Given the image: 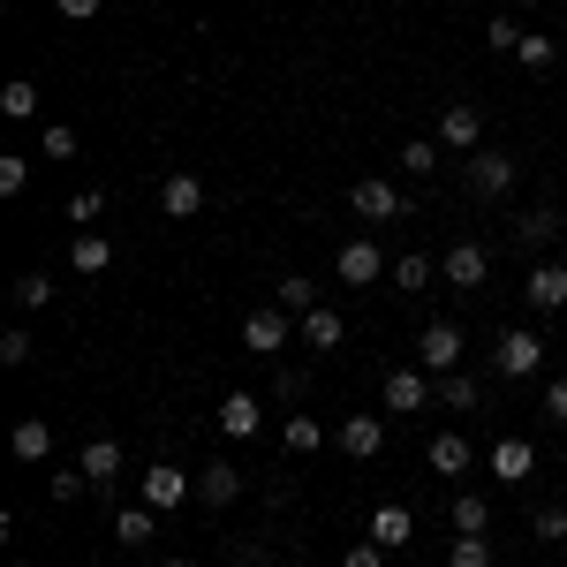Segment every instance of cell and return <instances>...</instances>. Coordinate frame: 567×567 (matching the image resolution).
<instances>
[{
  "instance_id": "1",
  "label": "cell",
  "mask_w": 567,
  "mask_h": 567,
  "mask_svg": "<svg viewBox=\"0 0 567 567\" xmlns=\"http://www.w3.org/2000/svg\"><path fill=\"white\" fill-rule=\"evenodd\" d=\"M424 401H439V379L424 371V363H401V371H386V386H379V409H393V416H416Z\"/></svg>"
},
{
  "instance_id": "2",
  "label": "cell",
  "mask_w": 567,
  "mask_h": 567,
  "mask_svg": "<svg viewBox=\"0 0 567 567\" xmlns=\"http://www.w3.org/2000/svg\"><path fill=\"white\" fill-rule=\"evenodd\" d=\"M462 355H470V341H462V326H446V318L416 333V363H424L432 379H446V371H462Z\"/></svg>"
},
{
  "instance_id": "3",
  "label": "cell",
  "mask_w": 567,
  "mask_h": 567,
  "mask_svg": "<svg viewBox=\"0 0 567 567\" xmlns=\"http://www.w3.org/2000/svg\"><path fill=\"white\" fill-rule=\"evenodd\" d=\"M492 371H499V379H537V371H545V341H537L529 326L499 333V349H492Z\"/></svg>"
},
{
  "instance_id": "4",
  "label": "cell",
  "mask_w": 567,
  "mask_h": 567,
  "mask_svg": "<svg viewBox=\"0 0 567 567\" xmlns=\"http://www.w3.org/2000/svg\"><path fill=\"white\" fill-rule=\"evenodd\" d=\"M288 341H296V318H288L280 303H265V310L243 318V349H250V355H280Z\"/></svg>"
},
{
  "instance_id": "5",
  "label": "cell",
  "mask_w": 567,
  "mask_h": 567,
  "mask_svg": "<svg viewBox=\"0 0 567 567\" xmlns=\"http://www.w3.org/2000/svg\"><path fill=\"white\" fill-rule=\"evenodd\" d=\"M152 515H175L182 499H197V477L189 470H175V462H159V470H144V492H136Z\"/></svg>"
},
{
  "instance_id": "6",
  "label": "cell",
  "mask_w": 567,
  "mask_h": 567,
  "mask_svg": "<svg viewBox=\"0 0 567 567\" xmlns=\"http://www.w3.org/2000/svg\"><path fill=\"white\" fill-rule=\"evenodd\" d=\"M507 189H515V159H507V152H492V144L470 152V197L492 205V197H507Z\"/></svg>"
},
{
  "instance_id": "7",
  "label": "cell",
  "mask_w": 567,
  "mask_h": 567,
  "mask_svg": "<svg viewBox=\"0 0 567 567\" xmlns=\"http://www.w3.org/2000/svg\"><path fill=\"white\" fill-rule=\"evenodd\" d=\"M333 272H341V288H371V280L386 272V258H379V243H363V235H355V243L333 250Z\"/></svg>"
},
{
  "instance_id": "8",
  "label": "cell",
  "mask_w": 567,
  "mask_h": 567,
  "mask_svg": "<svg viewBox=\"0 0 567 567\" xmlns=\"http://www.w3.org/2000/svg\"><path fill=\"white\" fill-rule=\"evenodd\" d=\"M484 272H492V250H484V243H454V250L439 258V280H446V288H484Z\"/></svg>"
},
{
  "instance_id": "9",
  "label": "cell",
  "mask_w": 567,
  "mask_h": 567,
  "mask_svg": "<svg viewBox=\"0 0 567 567\" xmlns=\"http://www.w3.org/2000/svg\"><path fill=\"white\" fill-rule=\"evenodd\" d=\"M341 454H349V462H379V446H386V416H371V409H355L349 424H341Z\"/></svg>"
},
{
  "instance_id": "10",
  "label": "cell",
  "mask_w": 567,
  "mask_h": 567,
  "mask_svg": "<svg viewBox=\"0 0 567 567\" xmlns=\"http://www.w3.org/2000/svg\"><path fill=\"white\" fill-rule=\"evenodd\" d=\"M349 213H355V219H393V213H401V189H393L386 175H363V182L349 189Z\"/></svg>"
},
{
  "instance_id": "11",
  "label": "cell",
  "mask_w": 567,
  "mask_h": 567,
  "mask_svg": "<svg viewBox=\"0 0 567 567\" xmlns=\"http://www.w3.org/2000/svg\"><path fill=\"white\" fill-rule=\"evenodd\" d=\"M492 477L499 484H529L537 477V446H529V439H492Z\"/></svg>"
},
{
  "instance_id": "12",
  "label": "cell",
  "mask_w": 567,
  "mask_h": 567,
  "mask_svg": "<svg viewBox=\"0 0 567 567\" xmlns=\"http://www.w3.org/2000/svg\"><path fill=\"white\" fill-rule=\"evenodd\" d=\"M439 144H454V152H484V114H477V106H439Z\"/></svg>"
},
{
  "instance_id": "13",
  "label": "cell",
  "mask_w": 567,
  "mask_h": 567,
  "mask_svg": "<svg viewBox=\"0 0 567 567\" xmlns=\"http://www.w3.org/2000/svg\"><path fill=\"white\" fill-rule=\"evenodd\" d=\"M523 296H529V310H567V265H529Z\"/></svg>"
},
{
  "instance_id": "14",
  "label": "cell",
  "mask_w": 567,
  "mask_h": 567,
  "mask_svg": "<svg viewBox=\"0 0 567 567\" xmlns=\"http://www.w3.org/2000/svg\"><path fill=\"white\" fill-rule=\"evenodd\" d=\"M159 213H167V219H197V213H205V182H197V175H167V182H159Z\"/></svg>"
},
{
  "instance_id": "15",
  "label": "cell",
  "mask_w": 567,
  "mask_h": 567,
  "mask_svg": "<svg viewBox=\"0 0 567 567\" xmlns=\"http://www.w3.org/2000/svg\"><path fill=\"white\" fill-rule=\"evenodd\" d=\"M197 499H205V507L243 499V470H235V462H205V470H197Z\"/></svg>"
},
{
  "instance_id": "16",
  "label": "cell",
  "mask_w": 567,
  "mask_h": 567,
  "mask_svg": "<svg viewBox=\"0 0 567 567\" xmlns=\"http://www.w3.org/2000/svg\"><path fill=\"white\" fill-rule=\"evenodd\" d=\"M341 333H349V326H341V310H303V318H296V341H303V349H341Z\"/></svg>"
},
{
  "instance_id": "17",
  "label": "cell",
  "mask_w": 567,
  "mask_h": 567,
  "mask_svg": "<svg viewBox=\"0 0 567 567\" xmlns=\"http://www.w3.org/2000/svg\"><path fill=\"white\" fill-rule=\"evenodd\" d=\"M258 424H265L258 393H227V401H219V432H227V439H250Z\"/></svg>"
},
{
  "instance_id": "18",
  "label": "cell",
  "mask_w": 567,
  "mask_h": 567,
  "mask_svg": "<svg viewBox=\"0 0 567 567\" xmlns=\"http://www.w3.org/2000/svg\"><path fill=\"white\" fill-rule=\"evenodd\" d=\"M76 470H84V477L99 484V492H106V484L122 477V446H114V439H91L84 454H76Z\"/></svg>"
},
{
  "instance_id": "19",
  "label": "cell",
  "mask_w": 567,
  "mask_h": 567,
  "mask_svg": "<svg viewBox=\"0 0 567 567\" xmlns=\"http://www.w3.org/2000/svg\"><path fill=\"white\" fill-rule=\"evenodd\" d=\"M424 462H432V477H470V439H462V432H439Z\"/></svg>"
},
{
  "instance_id": "20",
  "label": "cell",
  "mask_w": 567,
  "mask_h": 567,
  "mask_svg": "<svg viewBox=\"0 0 567 567\" xmlns=\"http://www.w3.org/2000/svg\"><path fill=\"white\" fill-rule=\"evenodd\" d=\"M69 265H76V272H84V280H99V272H106V265H114V243H106V235H76V243H69Z\"/></svg>"
},
{
  "instance_id": "21",
  "label": "cell",
  "mask_w": 567,
  "mask_h": 567,
  "mask_svg": "<svg viewBox=\"0 0 567 567\" xmlns=\"http://www.w3.org/2000/svg\"><path fill=\"white\" fill-rule=\"evenodd\" d=\"M8 446H16V462H45V454H53V424H39V416H23V424L8 432Z\"/></svg>"
},
{
  "instance_id": "22",
  "label": "cell",
  "mask_w": 567,
  "mask_h": 567,
  "mask_svg": "<svg viewBox=\"0 0 567 567\" xmlns=\"http://www.w3.org/2000/svg\"><path fill=\"white\" fill-rule=\"evenodd\" d=\"M553 235H560V213H553V205H537V213L515 219V243H523V250H545Z\"/></svg>"
},
{
  "instance_id": "23",
  "label": "cell",
  "mask_w": 567,
  "mask_h": 567,
  "mask_svg": "<svg viewBox=\"0 0 567 567\" xmlns=\"http://www.w3.org/2000/svg\"><path fill=\"white\" fill-rule=\"evenodd\" d=\"M446 567H492V537H484V529H454Z\"/></svg>"
},
{
  "instance_id": "24",
  "label": "cell",
  "mask_w": 567,
  "mask_h": 567,
  "mask_svg": "<svg viewBox=\"0 0 567 567\" xmlns=\"http://www.w3.org/2000/svg\"><path fill=\"white\" fill-rule=\"evenodd\" d=\"M152 529H159V515H152V507H144V499H136V507H122V515H114V537H122V545H152Z\"/></svg>"
},
{
  "instance_id": "25",
  "label": "cell",
  "mask_w": 567,
  "mask_h": 567,
  "mask_svg": "<svg viewBox=\"0 0 567 567\" xmlns=\"http://www.w3.org/2000/svg\"><path fill=\"white\" fill-rule=\"evenodd\" d=\"M371 537H379L386 553H401V545L416 537V523H409V507H379V515H371Z\"/></svg>"
},
{
  "instance_id": "26",
  "label": "cell",
  "mask_w": 567,
  "mask_h": 567,
  "mask_svg": "<svg viewBox=\"0 0 567 567\" xmlns=\"http://www.w3.org/2000/svg\"><path fill=\"white\" fill-rule=\"evenodd\" d=\"M515 61H523L529 76H545V69L560 61V39H545V31H523V45H515Z\"/></svg>"
},
{
  "instance_id": "27",
  "label": "cell",
  "mask_w": 567,
  "mask_h": 567,
  "mask_svg": "<svg viewBox=\"0 0 567 567\" xmlns=\"http://www.w3.org/2000/svg\"><path fill=\"white\" fill-rule=\"evenodd\" d=\"M326 446V424L310 409H288V454H318Z\"/></svg>"
},
{
  "instance_id": "28",
  "label": "cell",
  "mask_w": 567,
  "mask_h": 567,
  "mask_svg": "<svg viewBox=\"0 0 567 567\" xmlns=\"http://www.w3.org/2000/svg\"><path fill=\"white\" fill-rule=\"evenodd\" d=\"M0 114H8V122H39V84H31V76H16V84L0 91Z\"/></svg>"
},
{
  "instance_id": "29",
  "label": "cell",
  "mask_w": 567,
  "mask_h": 567,
  "mask_svg": "<svg viewBox=\"0 0 567 567\" xmlns=\"http://www.w3.org/2000/svg\"><path fill=\"white\" fill-rule=\"evenodd\" d=\"M432 272H439L432 258H416V250H409V258H393V288H409V296H416V288H432Z\"/></svg>"
},
{
  "instance_id": "30",
  "label": "cell",
  "mask_w": 567,
  "mask_h": 567,
  "mask_svg": "<svg viewBox=\"0 0 567 567\" xmlns=\"http://www.w3.org/2000/svg\"><path fill=\"white\" fill-rule=\"evenodd\" d=\"M280 310H288V318H303V310H318V288H310L303 272H288V280H280Z\"/></svg>"
},
{
  "instance_id": "31",
  "label": "cell",
  "mask_w": 567,
  "mask_h": 567,
  "mask_svg": "<svg viewBox=\"0 0 567 567\" xmlns=\"http://www.w3.org/2000/svg\"><path fill=\"white\" fill-rule=\"evenodd\" d=\"M454 529H492V499L484 492H462L454 499Z\"/></svg>"
},
{
  "instance_id": "32",
  "label": "cell",
  "mask_w": 567,
  "mask_h": 567,
  "mask_svg": "<svg viewBox=\"0 0 567 567\" xmlns=\"http://www.w3.org/2000/svg\"><path fill=\"white\" fill-rule=\"evenodd\" d=\"M439 401H446V409H477V379H470V371H446V379H439Z\"/></svg>"
},
{
  "instance_id": "33",
  "label": "cell",
  "mask_w": 567,
  "mask_h": 567,
  "mask_svg": "<svg viewBox=\"0 0 567 567\" xmlns=\"http://www.w3.org/2000/svg\"><path fill=\"white\" fill-rule=\"evenodd\" d=\"M53 303V280H45V272H23V280H16V310H45Z\"/></svg>"
},
{
  "instance_id": "34",
  "label": "cell",
  "mask_w": 567,
  "mask_h": 567,
  "mask_svg": "<svg viewBox=\"0 0 567 567\" xmlns=\"http://www.w3.org/2000/svg\"><path fill=\"white\" fill-rule=\"evenodd\" d=\"M401 167H409V175H432V167H439V144H432V136H409V144H401Z\"/></svg>"
},
{
  "instance_id": "35",
  "label": "cell",
  "mask_w": 567,
  "mask_h": 567,
  "mask_svg": "<svg viewBox=\"0 0 567 567\" xmlns=\"http://www.w3.org/2000/svg\"><path fill=\"white\" fill-rule=\"evenodd\" d=\"M23 182H31V159L23 152H0V197H23Z\"/></svg>"
},
{
  "instance_id": "36",
  "label": "cell",
  "mask_w": 567,
  "mask_h": 567,
  "mask_svg": "<svg viewBox=\"0 0 567 567\" xmlns=\"http://www.w3.org/2000/svg\"><path fill=\"white\" fill-rule=\"evenodd\" d=\"M484 45H492V53H515V45H523V23H515V16H492V23H484Z\"/></svg>"
},
{
  "instance_id": "37",
  "label": "cell",
  "mask_w": 567,
  "mask_h": 567,
  "mask_svg": "<svg viewBox=\"0 0 567 567\" xmlns=\"http://www.w3.org/2000/svg\"><path fill=\"white\" fill-rule=\"evenodd\" d=\"M529 537H537V545H567V515H560V507H537Z\"/></svg>"
},
{
  "instance_id": "38",
  "label": "cell",
  "mask_w": 567,
  "mask_h": 567,
  "mask_svg": "<svg viewBox=\"0 0 567 567\" xmlns=\"http://www.w3.org/2000/svg\"><path fill=\"white\" fill-rule=\"evenodd\" d=\"M76 144H84V136L69 130V122H45V159H76Z\"/></svg>"
},
{
  "instance_id": "39",
  "label": "cell",
  "mask_w": 567,
  "mask_h": 567,
  "mask_svg": "<svg viewBox=\"0 0 567 567\" xmlns=\"http://www.w3.org/2000/svg\"><path fill=\"white\" fill-rule=\"evenodd\" d=\"M84 470H53V477H45V492H53V499H61V507H69V499H84Z\"/></svg>"
},
{
  "instance_id": "40",
  "label": "cell",
  "mask_w": 567,
  "mask_h": 567,
  "mask_svg": "<svg viewBox=\"0 0 567 567\" xmlns=\"http://www.w3.org/2000/svg\"><path fill=\"white\" fill-rule=\"evenodd\" d=\"M341 567H386V545L379 537H355L349 553H341Z\"/></svg>"
},
{
  "instance_id": "41",
  "label": "cell",
  "mask_w": 567,
  "mask_h": 567,
  "mask_svg": "<svg viewBox=\"0 0 567 567\" xmlns=\"http://www.w3.org/2000/svg\"><path fill=\"white\" fill-rule=\"evenodd\" d=\"M0 363H8V371H16V363H31V333H23V326H8V333H0Z\"/></svg>"
},
{
  "instance_id": "42",
  "label": "cell",
  "mask_w": 567,
  "mask_h": 567,
  "mask_svg": "<svg viewBox=\"0 0 567 567\" xmlns=\"http://www.w3.org/2000/svg\"><path fill=\"white\" fill-rule=\"evenodd\" d=\"M99 213H106V197H99V189H76V197H69V219H76V227H91Z\"/></svg>"
},
{
  "instance_id": "43",
  "label": "cell",
  "mask_w": 567,
  "mask_h": 567,
  "mask_svg": "<svg viewBox=\"0 0 567 567\" xmlns=\"http://www.w3.org/2000/svg\"><path fill=\"white\" fill-rule=\"evenodd\" d=\"M545 416H553V424H567V379H553V386H545Z\"/></svg>"
},
{
  "instance_id": "44",
  "label": "cell",
  "mask_w": 567,
  "mask_h": 567,
  "mask_svg": "<svg viewBox=\"0 0 567 567\" xmlns=\"http://www.w3.org/2000/svg\"><path fill=\"white\" fill-rule=\"evenodd\" d=\"M53 8H61V16H69V23H91V16H99V8H106V0H53Z\"/></svg>"
},
{
  "instance_id": "45",
  "label": "cell",
  "mask_w": 567,
  "mask_h": 567,
  "mask_svg": "<svg viewBox=\"0 0 567 567\" xmlns=\"http://www.w3.org/2000/svg\"><path fill=\"white\" fill-rule=\"evenodd\" d=\"M272 393H280V401H303L310 379H303V371H280V386H272Z\"/></svg>"
},
{
  "instance_id": "46",
  "label": "cell",
  "mask_w": 567,
  "mask_h": 567,
  "mask_svg": "<svg viewBox=\"0 0 567 567\" xmlns=\"http://www.w3.org/2000/svg\"><path fill=\"white\" fill-rule=\"evenodd\" d=\"M159 567H197V560H182V553H175V560H159Z\"/></svg>"
},
{
  "instance_id": "47",
  "label": "cell",
  "mask_w": 567,
  "mask_h": 567,
  "mask_svg": "<svg viewBox=\"0 0 567 567\" xmlns=\"http://www.w3.org/2000/svg\"><path fill=\"white\" fill-rule=\"evenodd\" d=\"M507 8H529V0H507Z\"/></svg>"
},
{
  "instance_id": "48",
  "label": "cell",
  "mask_w": 567,
  "mask_h": 567,
  "mask_svg": "<svg viewBox=\"0 0 567 567\" xmlns=\"http://www.w3.org/2000/svg\"><path fill=\"white\" fill-rule=\"evenodd\" d=\"M8 567H31V560H8Z\"/></svg>"
}]
</instances>
